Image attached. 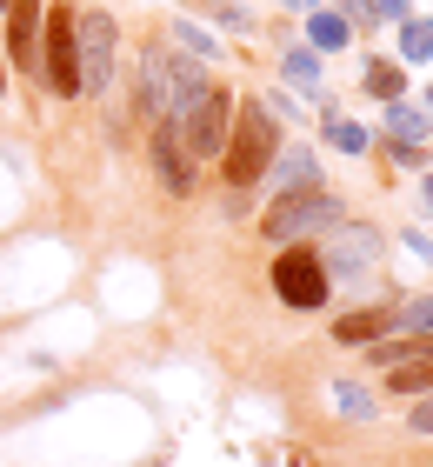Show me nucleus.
I'll return each instance as SVG.
<instances>
[{"label":"nucleus","instance_id":"12","mask_svg":"<svg viewBox=\"0 0 433 467\" xmlns=\"http://www.w3.org/2000/svg\"><path fill=\"white\" fill-rule=\"evenodd\" d=\"M380 334H394V307H366V314H346V321L334 327V341H340V348H366V341H380Z\"/></svg>","mask_w":433,"mask_h":467},{"label":"nucleus","instance_id":"6","mask_svg":"<svg viewBox=\"0 0 433 467\" xmlns=\"http://www.w3.org/2000/svg\"><path fill=\"white\" fill-rule=\"evenodd\" d=\"M40 74H47L54 94H80V54H74V7L47 14V54H40Z\"/></svg>","mask_w":433,"mask_h":467},{"label":"nucleus","instance_id":"3","mask_svg":"<svg viewBox=\"0 0 433 467\" xmlns=\"http://www.w3.org/2000/svg\"><path fill=\"white\" fill-rule=\"evenodd\" d=\"M74 54H80V88L107 94V80H114V54H120V27L114 14H74Z\"/></svg>","mask_w":433,"mask_h":467},{"label":"nucleus","instance_id":"29","mask_svg":"<svg viewBox=\"0 0 433 467\" xmlns=\"http://www.w3.org/2000/svg\"><path fill=\"white\" fill-rule=\"evenodd\" d=\"M427 114H433V94H427Z\"/></svg>","mask_w":433,"mask_h":467},{"label":"nucleus","instance_id":"28","mask_svg":"<svg viewBox=\"0 0 433 467\" xmlns=\"http://www.w3.org/2000/svg\"><path fill=\"white\" fill-rule=\"evenodd\" d=\"M427 207H433V174H427Z\"/></svg>","mask_w":433,"mask_h":467},{"label":"nucleus","instance_id":"21","mask_svg":"<svg viewBox=\"0 0 433 467\" xmlns=\"http://www.w3.org/2000/svg\"><path fill=\"white\" fill-rule=\"evenodd\" d=\"M327 140L340 147V154H366V147H374V134H366L360 120H327Z\"/></svg>","mask_w":433,"mask_h":467},{"label":"nucleus","instance_id":"14","mask_svg":"<svg viewBox=\"0 0 433 467\" xmlns=\"http://www.w3.org/2000/svg\"><path fill=\"white\" fill-rule=\"evenodd\" d=\"M387 134H394V147H420L427 140V108H414V100H387Z\"/></svg>","mask_w":433,"mask_h":467},{"label":"nucleus","instance_id":"30","mask_svg":"<svg viewBox=\"0 0 433 467\" xmlns=\"http://www.w3.org/2000/svg\"><path fill=\"white\" fill-rule=\"evenodd\" d=\"M0 7H7V0H0Z\"/></svg>","mask_w":433,"mask_h":467},{"label":"nucleus","instance_id":"10","mask_svg":"<svg viewBox=\"0 0 433 467\" xmlns=\"http://www.w3.org/2000/svg\"><path fill=\"white\" fill-rule=\"evenodd\" d=\"M140 114L147 120H167V54L160 47L140 54Z\"/></svg>","mask_w":433,"mask_h":467},{"label":"nucleus","instance_id":"18","mask_svg":"<svg viewBox=\"0 0 433 467\" xmlns=\"http://www.w3.org/2000/svg\"><path fill=\"white\" fill-rule=\"evenodd\" d=\"M394 394H433V354L427 360H407V368H387Z\"/></svg>","mask_w":433,"mask_h":467},{"label":"nucleus","instance_id":"1","mask_svg":"<svg viewBox=\"0 0 433 467\" xmlns=\"http://www.w3.org/2000/svg\"><path fill=\"white\" fill-rule=\"evenodd\" d=\"M273 154H280V120L260 108V100H241L233 120H227V147H221L227 181H233V187H253V181L273 167Z\"/></svg>","mask_w":433,"mask_h":467},{"label":"nucleus","instance_id":"27","mask_svg":"<svg viewBox=\"0 0 433 467\" xmlns=\"http://www.w3.org/2000/svg\"><path fill=\"white\" fill-rule=\"evenodd\" d=\"M287 7H294V14H314V7H320V0H287Z\"/></svg>","mask_w":433,"mask_h":467},{"label":"nucleus","instance_id":"9","mask_svg":"<svg viewBox=\"0 0 433 467\" xmlns=\"http://www.w3.org/2000/svg\"><path fill=\"white\" fill-rule=\"evenodd\" d=\"M7 40H14V67L40 74V0H7Z\"/></svg>","mask_w":433,"mask_h":467},{"label":"nucleus","instance_id":"20","mask_svg":"<svg viewBox=\"0 0 433 467\" xmlns=\"http://www.w3.org/2000/svg\"><path fill=\"white\" fill-rule=\"evenodd\" d=\"M394 334H433V301H427V294L394 307Z\"/></svg>","mask_w":433,"mask_h":467},{"label":"nucleus","instance_id":"17","mask_svg":"<svg viewBox=\"0 0 433 467\" xmlns=\"http://www.w3.org/2000/svg\"><path fill=\"white\" fill-rule=\"evenodd\" d=\"M366 94H380V100H407V74L394 67V60H366Z\"/></svg>","mask_w":433,"mask_h":467},{"label":"nucleus","instance_id":"2","mask_svg":"<svg viewBox=\"0 0 433 467\" xmlns=\"http://www.w3.org/2000/svg\"><path fill=\"white\" fill-rule=\"evenodd\" d=\"M327 227H340V201L320 194V187L280 194L267 214H260V234H267V241H300V234H327Z\"/></svg>","mask_w":433,"mask_h":467},{"label":"nucleus","instance_id":"16","mask_svg":"<svg viewBox=\"0 0 433 467\" xmlns=\"http://www.w3.org/2000/svg\"><path fill=\"white\" fill-rule=\"evenodd\" d=\"M280 74H287V88H294V94H307V100L320 94V54H314V47H287Z\"/></svg>","mask_w":433,"mask_h":467},{"label":"nucleus","instance_id":"5","mask_svg":"<svg viewBox=\"0 0 433 467\" xmlns=\"http://www.w3.org/2000/svg\"><path fill=\"white\" fill-rule=\"evenodd\" d=\"M227 120H233V100L207 88V94L193 100V108H187L180 120H173V127H180V147H187L193 161H213V154L227 147Z\"/></svg>","mask_w":433,"mask_h":467},{"label":"nucleus","instance_id":"22","mask_svg":"<svg viewBox=\"0 0 433 467\" xmlns=\"http://www.w3.org/2000/svg\"><path fill=\"white\" fill-rule=\"evenodd\" d=\"M334 394H340V400H334V408H340L346 420H374V394H360V388H354V380H340V388H334Z\"/></svg>","mask_w":433,"mask_h":467},{"label":"nucleus","instance_id":"19","mask_svg":"<svg viewBox=\"0 0 433 467\" xmlns=\"http://www.w3.org/2000/svg\"><path fill=\"white\" fill-rule=\"evenodd\" d=\"M400 60H433V20H400Z\"/></svg>","mask_w":433,"mask_h":467},{"label":"nucleus","instance_id":"24","mask_svg":"<svg viewBox=\"0 0 433 467\" xmlns=\"http://www.w3.org/2000/svg\"><path fill=\"white\" fill-rule=\"evenodd\" d=\"M213 20H221L227 34H253V14H247V7H233V0H213Z\"/></svg>","mask_w":433,"mask_h":467},{"label":"nucleus","instance_id":"15","mask_svg":"<svg viewBox=\"0 0 433 467\" xmlns=\"http://www.w3.org/2000/svg\"><path fill=\"white\" fill-rule=\"evenodd\" d=\"M346 34H354V27H346V14H334V7H314V14H307V47H314V54L346 47Z\"/></svg>","mask_w":433,"mask_h":467},{"label":"nucleus","instance_id":"26","mask_svg":"<svg viewBox=\"0 0 433 467\" xmlns=\"http://www.w3.org/2000/svg\"><path fill=\"white\" fill-rule=\"evenodd\" d=\"M414 428H420V434H433V394H427V400H414Z\"/></svg>","mask_w":433,"mask_h":467},{"label":"nucleus","instance_id":"8","mask_svg":"<svg viewBox=\"0 0 433 467\" xmlns=\"http://www.w3.org/2000/svg\"><path fill=\"white\" fill-rule=\"evenodd\" d=\"M147 154H154L167 194H193V181H201V167H193V154L180 147V127L173 120H154V134H147Z\"/></svg>","mask_w":433,"mask_h":467},{"label":"nucleus","instance_id":"13","mask_svg":"<svg viewBox=\"0 0 433 467\" xmlns=\"http://www.w3.org/2000/svg\"><path fill=\"white\" fill-rule=\"evenodd\" d=\"M273 174H280V194L320 187V161H314V147H287V154H273Z\"/></svg>","mask_w":433,"mask_h":467},{"label":"nucleus","instance_id":"11","mask_svg":"<svg viewBox=\"0 0 433 467\" xmlns=\"http://www.w3.org/2000/svg\"><path fill=\"white\" fill-rule=\"evenodd\" d=\"M433 334H394V341H366V360L374 368H407V360H427Z\"/></svg>","mask_w":433,"mask_h":467},{"label":"nucleus","instance_id":"23","mask_svg":"<svg viewBox=\"0 0 433 467\" xmlns=\"http://www.w3.org/2000/svg\"><path fill=\"white\" fill-rule=\"evenodd\" d=\"M173 34H180V47H187L193 60H213V54H221V47H213V34L193 27V20H173Z\"/></svg>","mask_w":433,"mask_h":467},{"label":"nucleus","instance_id":"25","mask_svg":"<svg viewBox=\"0 0 433 467\" xmlns=\"http://www.w3.org/2000/svg\"><path fill=\"white\" fill-rule=\"evenodd\" d=\"M360 14L366 20H407L414 7H407V0H360Z\"/></svg>","mask_w":433,"mask_h":467},{"label":"nucleus","instance_id":"4","mask_svg":"<svg viewBox=\"0 0 433 467\" xmlns=\"http://www.w3.org/2000/svg\"><path fill=\"white\" fill-rule=\"evenodd\" d=\"M273 294L287 307H327V294H334V281H327V267H320V254H307V247H280V261H273Z\"/></svg>","mask_w":433,"mask_h":467},{"label":"nucleus","instance_id":"7","mask_svg":"<svg viewBox=\"0 0 433 467\" xmlns=\"http://www.w3.org/2000/svg\"><path fill=\"white\" fill-rule=\"evenodd\" d=\"M320 267H327V281H360V274H374L380 267V234L374 227H340L334 254Z\"/></svg>","mask_w":433,"mask_h":467}]
</instances>
